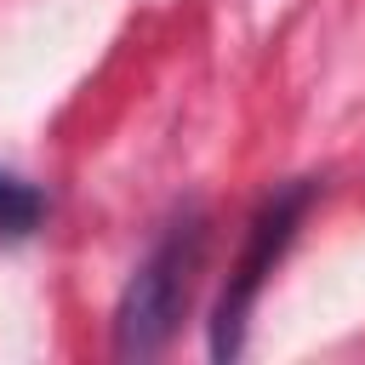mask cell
<instances>
[{
	"mask_svg": "<svg viewBox=\"0 0 365 365\" xmlns=\"http://www.w3.org/2000/svg\"><path fill=\"white\" fill-rule=\"evenodd\" d=\"M205 245H211V228H205L200 205H188L148 245V257L137 262V274L125 279V291L114 302V354L120 359H154L177 336V325L200 291Z\"/></svg>",
	"mask_w": 365,
	"mask_h": 365,
	"instance_id": "6da1fadb",
	"label": "cell"
},
{
	"mask_svg": "<svg viewBox=\"0 0 365 365\" xmlns=\"http://www.w3.org/2000/svg\"><path fill=\"white\" fill-rule=\"evenodd\" d=\"M314 205V182H285L279 194L262 200V211L251 217V234H245V251L240 262L228 268V285L217 297V314H211V354L217 359H240L245 354V325H251V308L268 285V274L279 268V257L291 251L302 217Z\"/></svg>",
	"mask_w": 365,
	"mask_h": 365,
	"instance_id": "7a4b0ae2",
	"label": "cell"
},
{
	"mask_svg": "<svg viewBox=\"0 0 365 365\" xmlns=\"http://www.w3.org/2000/svg\"><path fill=\"white\" fill-rule=\"evenodd\" d=\"M40 222H46V194L29 177L0 171V240H29Z\"/></svg>",
	"mask_w": 365,
	"mask_h": 365,
	"instance_id": "3957f363",
	"label": "cell"
}]
</instances>
